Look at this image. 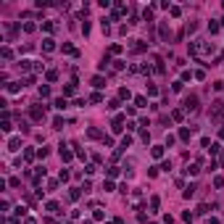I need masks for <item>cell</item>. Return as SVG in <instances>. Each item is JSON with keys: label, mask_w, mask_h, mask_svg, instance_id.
Returning <instances> with one entry per match:
<instances>
[{"label": "cell", "mask_w": 224, "mask_h": 224, "mask_svg": "<svg viewBox=\"0 0 224 224\" xmlns=\"http://www.w3.org/2000/svg\"><path fill=\"white\" fill-rule=\"evenodd\" d=\"M195 108H198V98H195V95L184 98V111H195Z\"/></svg>", "instance_id": "1"}, {"label": "cell", "mask_w": 224, "mask_h": 224, "mask_svg": "<svg viewBox=\"0 0 224 224\" xmlns=\"http://www.w3.org/2000/svg\"><path fill=\"white\" fill-rule=\"evenodd\" d=\"M85 224H90V222H85Z\"/></svg>", "instance_id": "13"}, {"label": "cell", "mask_w": 224, "mask_h": 224, "mask_svg": "<svg viewBox=\"0 0 224 224\" xmlns=\"http://www.w3.org/2000/svg\"><path fill=\"white\" fill-rule=\"evenodd\" d=\"M61 158H63V161H71V150H66L63 145H61Z\"/></svg>", "instance_id": "4"}, {"label": "cell", "mask_w": 224, "mask_h": 224, "mask_svg": "<svg viewBox=\"0 0 224 224\" xmlns=\"http://www.w3.org/2000/svg\"><path fill=\"white\" fill-rule=\"evenodd\" d=\"M42 47H45V50L50 53V50H53V47H55V45H53V40H45V42H42Z\"/></svg>", "instance_id": "8"}, {"label": "cell", "mask_w": 224, "mask_h": 224, "mask_svg": "<svg viewBox=\"0 0 224 224\" xmlns=\"http://www.w3.org/2000/svg\"><path fill=\"white\" fill-rule=\"evenodd\" d=\"M198 171H200V169H198V164H192V166H187V174H192V177H195Z\"/></svg>", "instance_id": "7"}, {"label": "cell", "mask_w": 224, "mask_h": 224, "mask_svg": "<svg viewBox=\"0 0 224 224\" xmlns=\"http://www.w3.org/2000/svg\"><path fill=\"white\" fill-rule=\"evenodd\" d=\"M192 195H195V187H192V184H190V187L184 190V198H192Z\"/></svg>", "instance_id": "11"}, {"label": "cell", "mask_w": 224, "mask_h": 224, "mask_svg": "<svg viewBox=\"0 0 224 224\" xmlns=\"http://www.w3.org/2000/svg\"><path fill=\"white\" fill-rule=\"evenodd\" d=\"M61 124H63V119H61V116L53 119V127H55V129H61Z\"/></svg>", "instance_id": "9"}, {"label": "cell", "mask_w": 224, "mask_h": 224, "mask_svg": "<svg viewBox=\"0 0 224 224\" xmlns=\"http://www.w3.org/2000/svg\"><path fill=\"white\" fill-rule=\"evenodd\" d=\"M208 224H219V219H211V222H208Z\"/></svg>", "instance_id": "12"}, {"label": "cell", "mask_w": 224, "mask_h": 224, "mask_svg": "<svg viewBox=\"0 0 224 224\" xmlns=\"http://www.w3.org/2000/svg\"><path fill=\"white\" fill-rule=\"evenodd\" d=\"M19 145H21L19 137H11V140H8V150H19Z\"/></svg>", "instance_id": "3"}, {"label": "cell", "mask_w": 224, "mask_h": 224, "mask_svg": "<svg viewBox=\"0 0 224 224\" xmlns=\"http://www.w3.org/2000/svg\"><path fill=\"white\" fill-rule=\"evenodd\" d=\"M29 113H32V119H37V121H40V119H45V108H42V105H32V111H29Z\"/></svg>", "instance_id": "2"}, {"label": "cell", "mask_w": 224, "mask_h": 224, "mask_svg": "<svg viewBox=\"0 0 224 224\" xmlns=\"http://www.w3.org/2000/svg\"><path fill=\"white\" fill-rule=\"evenodd\" d=\"M92 85H95V87H103L105 82H103V77H92Z\"/></svg>", "instance_id": "6"}, {"label": "cell", "mask_w": 224, "mask_h": 224, "mask_svg": "<svg viewBox=\"0 0 224 224\" xmlns=\"http://www.w3.org/2000/svg\"><path fill=\"white\" fill-rule=\"evenodd\" d=\"M164 156V148H153V158H161Z\"/></svg>", "instance_id": "10"}, {"label": "cell", "mask_w": 224, "mask_h": 224, "mask_svg": "<svg viewBox=\"0 0 224 224\" xmlns=\"http://www.w3.org/2000/svg\"><path fill=\"white\" fill-rule=\"evenodd\" d=\"M55 108H58V111H63V108H66V98H58V100H55Z\"/></svg>", "instance_id": "5"}]
</instances>
